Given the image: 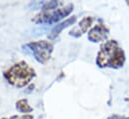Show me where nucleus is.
<instances>
[{
    "label": "nucleus",
    "mask_w": 129,
    "mask_h": 119,
    "mask_svg": "<svg viewBox=\"0 0 129 119\" xmlns=\"http://www.w3.org/2000/svg\"><path fill=\"white\" fill-rule=\"evenodd\" d=\"M125 52L118 46L115 40H108L103 43L97 54L96 64L100 68H120L125 63Z\"/></svg>",
    "instance_id": "1"
},
{
    "label": "nucleus",
    "mask_w": 129,
    "mask_h": 119,
    "mask_svg": "<svg viewBox=\"0 0 129 119\" xmlns=\"http://www.w3.org/2000/svg\"><path fill=\"white\" fill-rule=\"evenodd\" d=\"M35 76V71L26 62L20 61L4 72V77L13 86L17 88L24 87L30 83Z\"/></svg>",
    "instance_id": "2"
},
{
    "label": "nucleus",
    "mask_w": 129,
    "mask_h": 119,
    "mask_svg": "<svg viewBox=\"0 0 129 119\" xmlns=\"http://www.w3.org/2000/svg\"><path fill=\"white\" fill-rule=\"evenodd\" d=\"M74 6L72 3L67 4L65 7L56 9L54 11H45V12H41L38 15H36L33 19V21L35 23H48V24H53L56 23L58 21H60L61 19H63L64 17L68 16L72 10H73Z\"/></svg>",
    "instance_id": "3"
},
{
    "label": "nucleus",
    "mask_w": 129,
    "mask_h": 119,
    "mask_svg": "<svg viewBox=\"0 0 129 119\" xmlns=\"http://www.w3.org/2000/svg\"><path fill=\"white\" fill-rule=\"evenodd\" d=\"M26 47L29 48V50L32 52L35 59L39 63H46L53 51V45L51 42L46 40H39L30 42L26 45Z\"/></svg>",
    "instance_id": "4"
},
{
    "label": "nucleus",
    "mask_w": 129,
    "mask_h": 119,
    "mask_svg": "<svg viewBox=\"0 0 129 119\" xmlns=\"http://www.w3.org/2000/svg\"><path fill=\"white\" fill-rule=\"evenodd\" d=\"M108 35H109V30L104 24H97L93 28L89 30L88 39L93 43H97L100 41H105L108 38Z\"/></svg>",
    "instance_id": "5"
},
{
    "label": "nucleus",
    "mask_w": 129,
    "mask_h": 119,
    "mask_svg": "<svg viewBox=\"0 0 129 119\" xmlns=\"http://www.w3.org/2000/svg\"><path fill=\"white\" fill-rule=\"evenodd\" d=\"M93 23V18L90 17V16H87V17H84L78 24L77 27L73 28L69 32V34L71 36H74V37H79L81 36L83 33H86L88 29L90 28V26L92 25Z\"/></svg>",
    "instance_id": "6"
},
{
    "label": "nucleus",
    "mask_w": 129,
    "mask_h": 119,
    "mask_svg": "<svg viewBox=\"0 0 129 119\" xmlns=\"http://www.w3.org/2000/svg\"><path fill=\"white\" fill-rule=\"evenodd\" d=\"M76 20H77L76 16H72V17L67 18L63 22L57 24L53 29L51 30V32L49 33V35H48L49 39H54L55 37H57V36L60 34V32H61L62 30L65 29V28H67V27H69V26H71V25H73V24L76 22Z\"/></svg>",
    "instance_id": "7"
},
{
    "label": "nucleus",
    "mask_w": 129,
    "mask_h": 119,
    "mask_svg": "<svg viewBox=\"0 0 129 119\" xmlns=\"http://www.w3.org/2000/svg\"><path fill=\"white\" fill-rule=\"evenodd\" d=\"M16 108L22 113H30L33 111V108L29 105L27 99H21L16 102Z\"/></svg>",
    "instance_id": "8"
},
{
    "label": "nucleus",
    "mask_w": 129,
    "mask_h": 119,
    "mask_svg": "<svg viewBox=\"0 0 129 119\" xmlns=\"http://www.w3.org/2000/svg\"><path fill=\"white\" fill-rule=\"evenodd\" d=\"M59 5V2L58 1H49V2H45L42 6V11L45 12V11H51L52 9H55L57 6Z\"/></svg>",
    "instance_id": "9"
},
{
    "label": "nucleus",
    "mask_w": 129,
    "mask_h": 119,
    "mask_svg": "<svg viewBox=\"0 0 129 119\" xmlns=\"http://www.w3.org/2000/svg\"><path fill=\"white\" fill-rule=\"evenodd\" d=\"M10 119H33V116L32 115H29V114H25V115H23V116H17V115H14V116H12Z\"/></svg>",
    "instance_id": "10"
},
{
    "label": "nucleus",
    "mask_w": 129,
    "mask_h": 119,
    "mask_svg": "<svg viewBox=\"0 0 129 119\" xmlns=\"http://www.w3.org/2000/svg\"><path fill=\"white\" fill-rule=\"evenodd\" d=\"M107 119H129L127 116H122V115H117V114H113L111 116H109Z\"/></svg>",
    "instance_id": "11"
},
{
    "label": "nucleus",
    "mask_w": 129,
    "mask_h": 119,
    "mask_svg": "<svg viewBox=\"0 0 129 119\" xmlns=\"http://www.w3.org/2000/svg\"><path fill=\"white\" fill-rule=\"evenodd\" d=\"M126 3H127V4H128V5H129V1H127V2H126Z\"/></svg>",
    "instance_id": "12"
},
{
    "label": "nucleus",
    "mask_w": 129,
    "mask_h": 119,
    "mask_svg": "<svg viewBox=\"0 0 129 119\" xmlns=\"http://www.w3.org/2000/svg\"><path fill=\"white\" fill-rule=\"evenodd\" d=\"M2 119H7V118H2Z\"/></svg>",
    "instance_id": "13"
}]
</instances>
